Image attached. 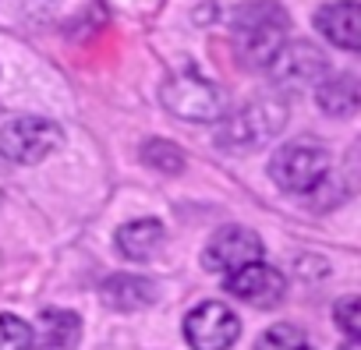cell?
<instances>
[{
    "instance_id": "8992f818",
    "label": "cell",
    "mask_w": 361,
    "mask_h": 350,
    "mask_svg": "<svg viewBox=\"0 0 361 350\" xmlns=\"http://www.w3.org/2000/svg\"><path fill=\"white\" fill-rule=\"evenodd\" d=\"M238 336H241V318L220 301H206L185 318V339L195 350H231Z\"/></svg>"
},
{
    "instance_id": "7c38bea8",
    "label": "cell",
    "mask_w": 361,
    "mask_h": 350,
    "mask_svg": "<svg viewBox=\"0 0 361 350\" xmlns=\"http://www.w3.org/2000/svg\"><path fill=\"white\" fill-rule=\"evenodd\" d=\"M82 336V318L75 311L64 308H47L39 315V336H36V350H75Z\"/></svg>"
},
{
    "instance_id": "9a60e30c",
    "label": "cell",
    "mask_w": 361,
    "mask_h": 350,
    "mask_svg": "<svg viewBox=\"0 0 361 350\" xmlns=\"http://www.w3.org/2000/svg\"><path fill=\"white\" fill-rule=\"evenodd\" d=\"M142 163L145 166H152L156 173H180L185 170V152H180L173 142H163V138H152V142H145L142 145Z\"/></svg>"
},
{
    "instance_id": "e0dca14e",
    "label": "cell",
    "mask_w": 361,
    "mask_h": 350,
    "mask_svg": "<svg viewBox=\"0 0 361 350\" xmlns=\"http://www.w3.org/2000/svg\"><path fill=\"white\" fill-rule=\"evenodd\" d=\"M0 350H36V332L18 315H0Z\"/></svg>"
},
{
    "instance_id": "9c48e42d",
    "label": "cell",
    "mask_w": 361,
    "mask_h": 350,
    "mask_svg": "<svg viewBox=\"0 0 361 350\" xmlns=\"http://www.w3.org/2000/svg\"><path fill=\"white\" fill-rule=\"evenodd\" d=\"M224 287H227V294H234L238 301H245L252 308H276L283 301L287 280L280 276V269H273L266 262H252V265L224 276Z\"/></svg>"
},
{
    "instance_id": "ac0fdd59",
    "label": "cell",
    "mask_w": 361,
    "mask_h": 350,
    "mask_svg": "<svg viewBox=\"0 0 361 350\" xmlns=\"http://www.w3.org/2000/svg\"><path fill=\"white\" fill-rule=\"evenodd\" d=\"M333 318H336V325H340L354 343H361V297H343V301H336Z\"/></svg>"
},
{
    "instance_id": "5b68a950",
    "label": "cell",
    "mask_w": 361,
    "mask_h": 350,
    "mask_svg": "<svg viewBox=\"0 0 361 350\" xmlns=\"http://www.w3.org/2000/svg\"><path fill=\"white\" fill-rule=\"evenodd\" d=\"M61 145H64V131L47 117H15L11 124L0 127V156L22 166L47 159Z\"/></svg>"
},
{
    "instance_id": "5bb4252c",
    "label": "cell",
    "mask_w": 361,
    "mask_h": 350,
    "mask_svg": "<svg viewBox=\"0 0 361 350\" xmlns=\"http://www.w3.org/2000/svg\"><path fill=\"white\" fill-rule=\"evenodd\" d=\"M159 244H163V223L159 220H135V223H124L117 230V248L131 262L152 258L159 251Z\"/></svg>"
},
{
    "instance_id": "52a82bcc",
    "label": "cell",
    "mask_w": 361,
    "mask_h": 350,
    "mask_svg": "<svg viewBox=\"0 0 361 350\" xmlns=\"http://www.w3.org/2000/svg\"><path fill=\"white\" fill-rule=\"evenodd\" d=\"M252 262H262V241L248 227H224V230H216L209 237L206 251H202V265L209 273H224V276H231V273H238V269H245Z\"/></svg>"
},
{
    "instance_id": "30bf717a",
    "label": "cell",
    "mask_w": 361,
    "mask_h": 350,
    "mask_svg": "<svg viewBox=\"0 0 361 350\" xmlns=\"http://www.w3.org/2000/svg\"><path fill=\"white\" fill-rule=\"evenodd\" d=\"M315 29L340 50L361 54V4L357 0H333L315 11Z\"/></svg>"
},
{
    "instance_id": "6da1fadb",
    "label": "cell",
    "mask_w": 361,
    "mask_h": 350,
    "mask_svg": "<svg viewBox=\"0 0 361 350\" xmlns=\"http://www.w3.org/2000/svg\"><path fill=\"white\" fill-rule=\"evenodd\" d=\"M287 32L290 18L276 0H252V4H241L234 15L231 43L245 68H269L287 46Z\"/></svg>"
},
{
    "instance_id": "8fae6325",
    "label": "cell",
    "mask_w": 361,
    "mask_h": 350,
    "mask_svg": "<svg viewBox=\"0 0 361 350\" xmlns=\"http://www.w3.org/2000/svg\"><path fill=\"white\" fill-rule=\"evenodd\" d=\"M99 294H103V304L114 311H138V308H149L156 301V283L145 276L117 273L99 287Z\"/></svg>"
},
{
    "instance_id": "d6986e66",
    "label": "cell",
    "mask_w": 361,
    "mask_h": 350,
    "mask_svg": "<svg viewBox=\"0 0 361 350\" xmlns=\"http://www.w3.org/2000/svg\"><path fill=\"white\" fill-rule=\"evenodd\" d=\"M340 350H361V343H343Z\"/></svg>"
},
{
    "instance_id": "7a4b0ae2",
    "label": "cell",
    "mask_w": 361,
    "mask_h": 350,
    "mask_svg": "<svg viewBox=\"0 0 361 350\" xmlns=\"http://www.w3.org/2000/svg\"><path fill=\"white\" fill-rule=\"evenodd\" d=\"M283 124H287V106L280 99H255V103H248L238 113L220 120L216 145L231 156H245V152L269 145L283 131Z\"/></svg>"
},
{
    "instance_id": "277c9868",
    "label": "cell",
    "mask_w": 361,
    "mask_h": 350,
    "mask_svg": "<svg viewBox=\"0 0 361 350\" xmlns=\"http://www.w3.org/2000/svg\"><path fill=\"white\" fill-rule=\"evenodd\" d=\"M163 106L180 120L213 124L227 113V92L199 71H177L163 85Z\"/></svg>"
},
{
    "instance_id": "2e32d148",
    "label": "cell",
    "mask_w": 361,
    "mask_h": 350,
    "mask_svg": "<svg viewBox=\"0 0 361 350\" xmlns=\"http://www.w3.org/2000/svg\"><path fill=\"white\" fill-rule=\"evenodd\" d=\"M255 350H315V346L308 343V336L298 325H269L259 336Z\"/></svg>"
},
{
    "instance_id": "3957f363",
    "label": "cell",
    "mask_w": 361,
    "mask_h": 350,
    "mask_svg": "<svg viewBox=\"0 0 361 350\" xmlns=\"http://www.w3.org/2000/svg\"><path fill=\"white\" fill-rule=\"evenodd\" d=\"M329 149L315 138H298L280 145V152H273L269 159V177L276 181V188L290 192V195H312L319 188H326L329 181Z\"/></svg>"
},
{
    "instance_id": "ba28073f",
    "label": "cell",
    "mask_w": 361,
    "mask_h": 350,
    "mask_svg": "<svg viewBox=\"0 0 361 350\" xmlns=\"http://www.w3.org/2000/svg\"><path fill=\"white\" fill-rule=\"evenodd\" d=\"M326 54L312 43H287L280 50V57L269 64V75L280 89H308V85H322V75H326Z\"/></svg>"
},
{
    "instance_id": "4fadbf2b",
    "label": "cell",
    "mask_w": 361,
    "mask_h": 350,
    "mask_svg": "<svg viewBox=\"0 0 361 350\" xmlns=\"http://www.w3.org/2000/svg\"><path fill=\"white\" fill-rule=\"evenodd\" d=\"M315 103L322 113L329 117H354L361 110V82L350 78V75H336V78H326L319 89H315Z\"/></svg>"
}]
</instances>
